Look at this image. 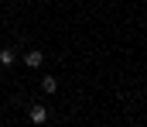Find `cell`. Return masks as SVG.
I'll return each instance as SVG.
<instances>
[{
  "label": "cell",
  "instance_id": "cell-1",
  "mask_svg": "<svg viewBox=\"0 0 147 127\" xmlns=\"http://www.w3.org/2000/svg\"><path fill=\"white\" fill-rule=\"evenodd\" d=\"M48 117H51V110H48L45 103H31V107H28V120H31L34 127L48 124Z\"/></svg>",
  "mask_w": 147,
  "mask_h": 127
},
{
  "label": "cell",
  "instance_id": "cell-2",
  "mask_svg": "<svg viewBox=\"0 0 147 127\" xmlns=\"http://www.w3.org/2000/svg\"><path fill=\"white\" fill-rule=\"evenodd\" d=\"M21 58H24V65H28V69H41V62H45V55H41L38 48H31V52H24Z\"/></svg>",
  "mask_w": 147,
  "mask_h": 127
},
{
  "label": "cell",
  "instance_id": "cell-3",
  "mask_svg": "<svg viewBox=\"0 0 147 127\" xmlns=\"http://www.w3.org/2000/svg\"><path fill=\"white\" fill-rule=\"evenodd\" d=\"M14 62H17V52H14V48H0V65H3V69H10Z\"/></svg>",
  "mask_w": 147,
  "mask_h": 127
},
{
  "label": "cell",
  "instance_id": "cell-4",
  "mask_svg": "<svg viewBox=\"0 0 147 127\" xmlns=\"http://www.w3.org/2000/svg\"><path fill=\"white\" fill-rule=\"evenodd\" d=\"M41 93H48V96L58 93V79H55V76H45V79H41Z\"/></svg>",
  "mask_w": 147,
  "mask_h": 127
}]
</instances>
